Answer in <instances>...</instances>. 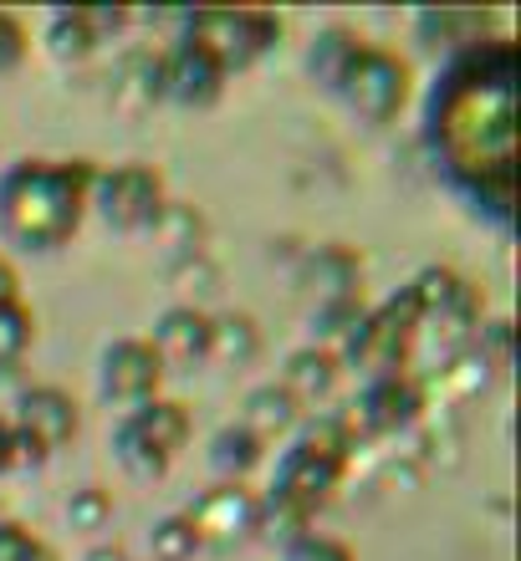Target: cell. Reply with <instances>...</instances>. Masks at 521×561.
<instances>
[{
    "mask_svg": "<svg viewBox=\"0 0 521 561\" xmlns=\"http://www.w3.org/2000/svg\"><path fill=\"white\" fill-rule=\"evenodd\" d=\"M31 342H36V317H31V307L26 301H0V378L26 363Z\"/></svg>",
    "mask_w": 521,
    "mask_h": 561,
    "instance_id": "d4e9b609",
    "label": "cell"
},
{
    "mask_svg": "<svg viewBox=\"0 0 521 561\" xmlns=\"http://www.w3.org/2000/svg\"><path fill=\"white\" fill-rule=\"evenodd\" d=\"M92 159H15L0 169V240L26 255H57L88 220Z\"/></svg>",
    "mask_w": 521,
    "mask_h": 561,
    "instance_id": "3957f363",
    "label": "cell"
},
{
    "mask_svg": "<svg viewBox=\"0 0 521 561\" xmlns=\"http://www.w3.org/2000/svg\"><path fill=\"white\" fill-rule=\"evenodd\" d=\"M200 557V536H194L184 511H169L149 526V561H194Z\"/></svg>",
    "mask_w": 521,
    "mask_h": 561,
    "instance_id": "4316f807",
    "label": "cell"
},
{
    "mask_svg": "<svg viewBox=\"0 0 521 561\" xmlns=\"http://www.w3.org/2000/svg\"><path fill=\"white\" fill-rule=\"evenodd\" d=\"M123 419H128V424H134L165 459L184 455V444H190V434H194L190 409L174 403V399H154V403H144V409H134V414H123Z\"/></svg>",
    "mask_w": 521,
    "mask_h": 561,
    "instance_id": "44dd1931",
    "label": "cell"
},
{
    "mask_svg": "<svg viewBox=\"0 0 521 561\" xmlns=\"http://www.w3.org/2000/svg\"><path fill=\"white\" fill-rule=\"evenodd\" d=\"M107 455H113V465H118L134 485H159L169 474V465L174 459H165L159 449H154L144 434H138L128 419H113V434H107Z\"/></svg>",
    "mask_w": 521,
    "mask_h": 561,
    "instance_id": "7402d4cb",
    "label": "cell"
},
{
    "mask_svg": "<svg viewBox=\"0 0 521 561\" xmlns=\"http://www.w3.org/2000/svg\"><path fill=\"white\" fill-rule=\"evenodd\" d=\"M486 31H491V15H480V11H419L415 15V42L434 61L486 42Z\"/></svg>",
    "mask_w": 521,
    "mask_h": 561,
    "instance_id": "2e32d148",
    "label": "cell"
},
{
    "mask_svg": "<svg viewBox=\"0 0 521 561\" xmlns=\"http://www.w3.org/2000/svg\"><path fill=\"white\" fill-rule=\"evenodd\" d=\"M0 301H21V276H15V266L0 255Z\"/></svg>",
    "mask_w": 521,
    "mask_h": 561,
    "instance_id": "e575fe53",
    "label": "cell"
},
{
    "mask_svg": "<svg viewBox=\"0 0 521 561\" xmlns=\"http://www.w3.org/2000/svg\"><path fill=\"white\" fill-rule=\"evenodd\" d=\"M46 465H52V455L31 439L26 428L11 424V474H36V470H46Z\"/></svg>",
    "mask_w": 521,
    "mask_h": 561,
    "instance_id": "836d02e7",
    "label": "cell"
},
{
    "mask_svg": "<svg viewBox=\"0 0 521 561\" xmlns=\"http://www.w3.org/2000/svg\"><path fill=\"white\" fill-rule=\"evenodd\" d=\"M332 103H343V113L363 128H388L409 103V61L388 46H363Z\"/></svg>",
    "mask_w": 521,
    "mask_h": 561,
    "instance_id": "52a82bcc",
    "label": "cell"
},
{
    "mask_svg": "<svg viewBox=\"0 0 521 561\" xmlns=\"http://www.w3.org/2000/svg\"><path fill=\"white\" fill-rule=\"evenodd\" d=\"M15 428H26L31 439L42 444L46 455L57 459L61 449H72V439L82 434V409L72 403V393L57 383H36L15 399V414H11Z\"/></svg>",
    "mask_w": 521,
    "mask_h": 561,
    "instance_id": "7c38bea8",
    "label": "cell"
},
{
    "mask_svg": "<svg viewBox=\"0 0 521 561\" xmlns=\"http://www.w3.org/2000/svg\"><path fill=\"white\" fill-rule=\"evenodd\" d=\"M517 42L486 36L440 61L419 128L434 174L496 230L517 215Z\"/></svg>",
    "mask_w": 521,
    "mask_h": 561,
    "instance_id": "6da1fadb",
    "label": "cell"
},
{
    "mask_svg": "<svg viewBox=\"0 0 521 561\" xmlns=\"http://www.w3.org/2000/svg\"><path fill=\"white\" fill-rule=\"evenodd\" d=\"M159 82H165L169 107H179V113H209V107L225 98V82H230V77L220 72V61L209 57L200 42L174 36L169 51H159Z\"/></svg>",
    "mask_w": 521,
    "mask_h": 561,
    "instance_id": "8fae6325",
    "label": "cell"
},
{
    "mask_svg": "<svg viewBox=\"0 0 521 561\" xmlns=\"http://www.w3.org/2000/svg\"><path fill=\"white\" fill-rule=\"evenodd\" d=\"M282 561H358V557L343 547V541H338V536L307 531V536H297V541H286Z\"/></svg>",
    "mask_w": 521,
    "mask_h": 561,
    "instance_id": "4dcf8cb0",
    "label": "cell"
},
{
    "mask_svg": "<svg viewBox=\"0 0 521 561\" xmlns=\"http://www.w3.org/2000/svg\"><path fill=\"white\" fill-rule=\"evenodd\" d=\"M107 103L118 113H149V107L165 103V82H159V51H123L107 72Z\"/></svg>",
    "mask_w": 521,
    "mask_h": 561,
    "instance_id": "9a60e30c",
    "label": "cell"
},
{
    "mask_svg": "<svg viewBox=\"0 0 521 561\" xmlns=\"http://www.w3.org/2000/svg\"><path fill=\"white\" fill-rule=\"evenodd\" d=\"M169 209V190L165 174L149 163H113L92 174V194H88V215L113 236H154L159 220Z\"/></svg>",
    "mask_w": 521,
    "mask_h": 561,
    "instance_id": "5b68a950",
    "label": "cell"
},
{
    "mask_svg": "<svg viewBox=\"0 0 521 561\" xmlns=\"http://www.w3.org/2000/svg\"><path fill=\"white\" fill-rule=\"evenodd\" d=\"M42 46H46V57L57 61V67H82V61L98 57V42H92L82 11H52L46 15Z\"/></svg>",
    "mask_w": 521,
    "mask_h": 561,
    "instance_id": "cb8c5ba5",
    "label": "cell"
},
{
    "mask_svg": "<svg viewBox=\"0 0 521 561\" xmlns=\"http://www.w3.org/2000/svg\"><path fill=\"white\" fill-rule=\"evenodd\" d=\"M11 474V419H0V480Z\"/></svg>",
    "mask_w": 521,
    "mask_h": 561,
    "instance_id": "d590c367",
    "label": "cell"
},
{
    "mask_svg": "<svg viewBox=\"0 0 521 561\" xmlns=\"http://www.w3.org/2000/svg\"><path fill=\"white\" fill-rule=\"evenodd\" d=\"M471 353L486 363L491 357L496 368H507L511 363V322H480L476 337H471Z\"/></svg>",
    "mask_w": 521,
    "mask_h": 561,
    "instance_id": "d6a6232c",
    "label": "cell"
},
{
    "mask_svg": "<svg viewBox=\"0 0 521 561\" xmlns=\"http://www.w3.org/2000/svg\"><path fill=\"white\" fill-rule=\"evenodd\" d=\"M358 317H363V301H317L313 317H307V332H313V342H307V347L338 353V347H343V337L358 327Z\"/></svg>",
    "mask_w": 521,
    "mask_h": 561,
    "instance_id": "484cf974",
    "label": "cell"
},
{
    "mask_svg": "<svg viewBox=\"0 0 521 561\" xmlns=\"http://www.w3.org/2000/svg\"><path fill=\"white\" fill-rule=\"evenodd\" d=\"M415 337H419V307L409 286H399L394 296H384L378 307H363L358 327L338 347V368L353 373L358 383L369 378H394V373H409L415 363Z\"/></svg>",
    "mask_w": 521,
    "mask_h": 561,
    "instance_id": "277c9868",
    "label": "cell"
},
{
    "mask_svg": "<svg viewBox=\"0 0 521 561\" xmlns=\"http://www.w3.org/2000/svg\"><path fill=\"white\" fill-rule=\"evenodd\" d=\"M82 561H128V557H123L118 547H92V551H88V557H82Z\"/></svg>",
    "mask_w": 521,
    "mask_h": 561,
    "instance_id": "8d00e7d4",
    "label": "cell"
},
{
    "mask_svg": "<svg viewBox=\"0 0 521 561\" xmlns=\"http://www.w3.org/2000/svg\"><path fill=\"white\" fill-rule=\"evenodd\" d=\"M0 561H61V557L36 531L15 526V520H0Z\"/></svg>",
    "mask_w": 521,
    "mask_h": 561,
    "instance_id": "f1b7e54d",
    "label": "cell"
},
{
    "mask_svg": "<svg viewBox=\"0 0 521 561\" xmlns=\"http://www.w3.org/2000/svg\"><path fill=\"white\" fill-rule=\"evenodd\" d=\"M184 516H190L194 536H200V551H236L246 541H256L261 495L251 485H209Z\"/></svg>",
    "mask_w": 521,
    "mask_h": 561,
    "instance_id": "30bf717a",
    "label": "cell"
},
{
    "mask_svg": "<svg viewBox=\"0 0 521 561\" xmlns=\"http://www.w3.org/2000/svg\"><path fill=\"white\" fill-rule=\"evenodd\" d=\"M82 21H88L92 42H98V51H103V46H113L123 31L134 26V11H118V5H82Z\"/></svg>",
    "mask_w": 521,
    "mask_h": 561,
    "instance_id": "1f68e13d",
    "label": "cell"
},
{
    "mask_svg": "<svg viewBox=\"0 0 521 561\" xmlns=\"http://www.w3.org/2000/svg\"><path fill=\"white\" fill-rule=\"evenodd\" d=\"M179 36H190L220 61L225 77L251 72L282 42V15L271 11H190L179 15Z\"/></svg>",
    "mask_w": 521,
    "mask_h": 561,
    "instance_id": "8992f818",
    "label": "cell"
},
{
    "mask_svg": "<svg viewBox=\"0 0 521 561\" xmlns=\"http://www.w3.org/2000/svg\"><path fill=\"white\" fill-rule=\"evenodd\" d=\"M165 373H200L209 368V317L200 307H165L144 337Z\"/></svg>",
    "mask_w": 521,
    "mask_h": 561,
    "instance_id": "4fadbf2b",
    "label": "cell"
},
{
    "mask_svg": "<svg viewBox=\"0 0 521 561\" xmlns=\"http://www.w3.org/2000/svg\"><path fill=\"white\" fill-rule=\"evenodd\" d=\"M92 388H98V403L107 414H134L144 403L165 399V363L154 357V347L144 337H113L98 353V368H92Z\"/></svg>",
    "mask_w": 521,
    "mask_h": 561,
    "instance_id": "ba28073f",
    "label": "cell"
},
{
    "mask_svg": "<svg viewBox=\"0 0 521 561\" xmlns=\"http://www.w3.org/2000/svg\"><path fill=\"white\" fill-rule=\"evenodd\" d=\"M419 414H424V393H419L415 373H394V378H369V383H358L353 403H348L343 414V428L348 439H388V434H404V428H415Z\"/></svg>",
    "mask_w": 521,
    "mask_h": 561,
    "instance_id": "9c48e42d",
    "label": "cell"
},
{
    "mask_svg": "<svg viewBox=\"0 0 521 561\" xmlns=\"http://www.w3.org/2000/svg\"><path fill=\"white\" fill-rule=\"evenodd\" d=\"M363 36L358 31H348V26H328V31H317L313 36V46H307V57H302V67H307V82H313L317 92H338L343 88V77H348V67L358 61V51H363Z\"/></svg>",
    "mask_w": 521,
    "mask_h": 561,
    "instance_id": "d6986e66",
    "label": "cell"
},
{
    "mask_svg": "<svg viewBox=\"0 0 521 561\" xmlns=\"http://www.w3.org/2000/svg\"><path fill=\"white\" fill-rule=\"evenodd\" d=\"M256 357H261V327L246 311L209 317V363H220V368H251Z\"/></svg>",
    "mask_w": 521,
    "mask_h": 561,
    "instance_id": "603a6c76",
    "label": "cell"
},
{
    "mask_svg": "<svg viewBox=\"0 0 521 561\" xmlns=\"http://www.w3.org/2000/svg\"><path fill=\"white\" fill-rule=\"evenodd\" d=\"M61 516H67V526H72L77 536H98V531H107V520H113V495H107L103 485H77L72 495H67V505H61Z\"/></svg>",
    "mask_w": 521,
    "mask_h": 561,
    "instance_id": "83f0119b",
    "label": "cell"
},
{
    "mask_svg": "<svg viewBox=\"0 0 521 561\" xmlns=\"http://www.w3.org/2000/svg\"><path fill=\"white\" fill-rule=\"evenodd\" d=\"M338 378H343V368H338L332 353H322V347H297V353L286 357V368L276 383L297 399L302 414H313V409H322V403L338 393Z\"/></svg>",
    "mask_w": 521,
    "mask_h": 561,
    "instance_id": "e0dca14e",
    "label": "cell"
},
{
    "mask_svg": "<svg viewBox=\"0 0 521 561\" xmlns=\"http://www.w3.org/2000/svg\"><path fill=\"white\" fill-rule=\"evenodd\" d=\"M26 51H31L26 21H21L15 11H0V82L26 67Z\"/></svg>",
    "mask_w": 521,
    "mask_h": 561,
    "instance_id": "f546056e",
    "label": "cell"
},
{
    "mask_svg": "<svg viewBox=\"0 0 521 561\" xmlns=\"http://www.w3.org/2000/svg\"><path fill=\"white\" fill-rule=\"evenodd\" d=\"M302 419H307V414L297 409V399H292V393L271 378V383H256L251 393L240 399V419H236V424L246 428V434H256V439L271 449V444L292 439V434L302 428Z\"/></svg>",
    "mask_w": 521,
    "mask_h": 561,
    "instance_id": "5bb4252c",
    "label": "cell"
},
{
    "mask_svg": "<svg viewBox=\"0 0 521 561\" xmlns=\"http://www.w3.org/2000/svg\"><path fill=\"white\" fill-rule=\"evenodd\" d=\"M205 465L215 474V485H251V474L267 465V444L240 424H220L205 444Z\"/></svg>",
    "mask_w": 521,
    "mask_h": 561,
    "instance_id": "ac0fdd59",
    "label": "cell"
},
{
    "mask_svg": "<svg viewBox=\"0 0 521 561\" xmlns=\"http://www.w3.org/2000/svg\"><path fill=\"white\" fill-rule=\"evenodd\" d=\"M307 280H313L317 301H358L363 286V261L348 245H317L307 255Z\"/></svg>",
    "mask_w": 521,
    "mask_h": 561,
    "instance_id": "ffe728a7",
    "label": "cell"
},
{
    "mask_svg": "<svg viewBox=\"0 0 521 561\" xmlns=\"http://www.w3.org/2000/svg\"><path fill=\"white\" fill-rule=\"evenodd\" d=\"M353 449L358 444L348 439V428L338 414H317L292 439H282V449L271 459V485L261 495L256 541H271V547L282 551L286 541L313 531L317 511H328V501L343 490Z\"/></svg>",
    "mask_w": 521,
    "mask_h": 561,
    "instance_id": "7a4b0ae2",
    "label": "cell"
}]
</instances>
